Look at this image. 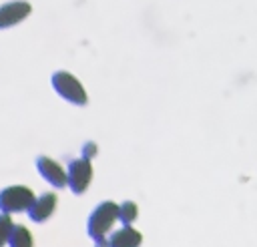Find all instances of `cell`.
Masks as SVG:
<instances>
[{
    "label": "cell",
    "mask_w": 257,
    "mask_h": 247,
    "mask_svg": "<svg viewBox=\"0 0 257 247\" xmlns=\"http://www.w3.org/2000/svg\"><path fill=\"white\" fill-rule=\"evenodd\" d=\"M34 193L24 185H12L0 191V211L2 213H20L28 211L34 203Z\"/></svg>",
    "instance_id": "7a4b0ae2"
},
{
    "label": "cell",
    "mask_w": 257,
    "mask_h": 247,
    "mask_svg": "<svg viewBox=\"0 0 257 247\" xmlns=\"http://www.w3.org/2000/svg\"><path fill=\"white\" fill-rule=\"evenodd\" d=\"M116 219H118V205L112 201H102L88 217V235L92 239L106 237V233L112 229V223Z\"/></svg>",
    "instance_id": "6da1fadb"
},
{
    "label": "cell",
    "mask_w": 257,
    "mask_h": 247,
    "mask_svg": "<svg viewBox=\"0 0 257 247\" xmlns=\"http://www.w3.org/2000/svg\"><path fill=\"white\" fill-rule=\"evenodd\" d=\"M141 243H143V235L131 225L112 231V235L108 237V247H139Z\"/></svg>",
    "instance_id": "ba28073f"
},
{
    "label": "cell",
    "mask_w": 257,
    "mask_h": 247,
    "mask_svg": "<svg viewBox=\"0 0 257 247\" xmlns=\"http://www.w3.org/2000/svg\"><path fill=\"white\" fill-rule=\"evenodd\" d=\"M36 167H38L42 179L48 181L50 185H54V187H64V185H68V173H64V169H62L56 161H52V159H48V157H38Z\"/></svg>",
    "instance_id": "8992f818"
},
{
    "label": "cell",
    "mask_w": 257,
    "mask_h": 247,
    "mask_svg": "<svg viewBox=\"0 0 257 247\" xmlns=\"http://www.w3.org/2000/svg\"><path fill=\"white\" fill-rule=\"evenodd\" d=\"M12 219H10V213H2L0 215V247L4 243H8L10 239V233H12Z\"/></svg>",
    "instance_id": "8fae6325"
},
{
    "label": "cell",
    "mask_w": 257,
    "mask_h": 247,
    "mask_svg": "<svg viewBox=\"0 0 257 247\" xmlns=\"http://www.w3.org/2000/svg\"><path fill=\"white\" fill-rule=\"evenodd\" d=\"M96 153H98L96 143H86V145H84V149H82V157H86V159L96 157Z\"/></svg>",
    "instance_id": "7c38bea8"
},
{
    "label": "cell",
    "mask_w": 257,
    "mask_h": 247,
    "mask_svg": "<svg viewBox=\"0 0 257 247\" xmlns=\"http://www.w3.org/2000/svg\"><path fill=\"white\" fill-rule=\"evenodd\" d=\"M56 195L54 193H46V195H40L34 199V203L28 207V217L34 221V223H42L44 219H48L54 209H56Z\"/></svg>",
    "instance_id": "52a82bcc"
},
{
    "label": "cell",
    "mask_w": 257,
    "mask_h": 247,
    "mask_svg": "<svg viewBox=\"0 0 257 247\" xmlns=\"http://www.w3.org/2000/svg\"><path fill=\"white\" fill-rule=\"evenodd\" d=\"M30 12H32V6L28 2H24V0L8 2V4L0 6V30L2 28H10V26L22 22Z\"/></svg>",
    "instance_id": "5b68a950"
},
{
    "label": "cell",
    "mask_w": 257,
    "mask_h": 247,
    "mask_svg": "<svg viewBox=\"0 0 257 247\" xmlns=\"http://www.w3.org/2000/svg\"><path fill=\"white\" fill-rule=\"evenodd\" d=\"M52 86L68 102H72V104H86V90L78 82V78L74 74H70L66 70L54 72L52 74Z\"/></svg>",
    "instance_id": "3957f363"
},
{
    "label": "cell",
    "mask_w": 257,
    "mask_h": 247,
    "mask_svg": "<svg viewBox=\"0 0 257 247\" xmlns=\"http://www.w3.org/2000/svg\"><path fill=\"white\" fill-rule=\"evenodd\" d=\"M139 215V209L133 201H124L122 205H118V219L124 223V225H131Z\"/></svg>",
    "instance_id": "30bf717a"
},
{
    "label": "cell",
    "mask_w": 257,
    "mask_h": 247,
    "mask_svg": "<svg viewBox=\"0 0 257 247\" xmlns=\"http://www.w3.org/2000/svg\"><path fill=\"white\" fill-rule=\"evenodd\" d=\"M68 187L72 189V193L80 195L86 191L90 179H92V165L90 159L82 157V159H74L68 165Z\"/></svg>",
    "instance_id": "277c9868"
},
{
    "label": "cell",
    "mask_w": 257,
    "mask_h": 247,
    "mask_svg": "<svg viewBox=\"0 0 257 247\" xmlns=\"http://www.w3.org/2000/svg\"><path fill=\"white\" fill-rule=\"evenodd\" d=\"M8 245H10V247H34L30 231H28L26 227H22V225H14V227H12Z\"/></svg>",
    "instance_id": "9c48e42d"
}]
</instances>
